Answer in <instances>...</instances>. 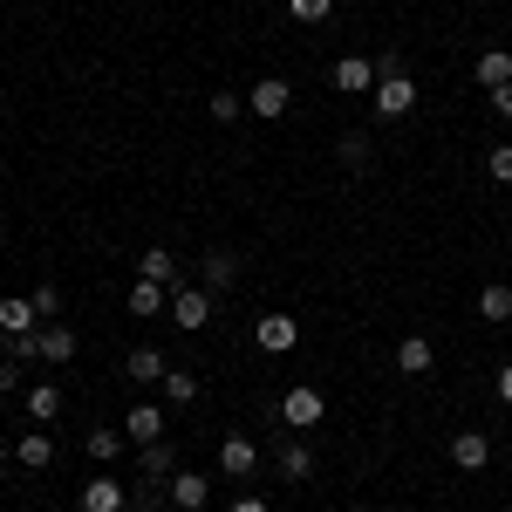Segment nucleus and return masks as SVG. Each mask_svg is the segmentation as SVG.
<instances>
[{"instance_id": "4468645a", "label": "nucleus", "mask_w": 512, "mask_h": 512, "mask_svg": "<svg viewBox=\"0 0 512 512\" xmlns=\"http://www.w3.org/2000/svg\"><path fill=\"white\" fill-rule=\"evenodd\" d=\"M396 369H403V376H431L437 369L431 335H403V342H396Z\"/></svg>"}, {"instance_id": "5701e85b", "label": "nucleus", "mask_w": 512, "mask_h": 512, "mask_svg": "<svg viewBox=\"0 0 512 512\" xmlns=\"http://www.w3.org/2000/svg\"><path fill=\"white\" fill-rule=\"evenodd\" d=\"M472 76H478V89H499V82H512V48H485Z\"/></svg>"}, {"instance_id": "393cba45", "label": "nucleus", "mask_w": 512, "mask_h": 512, "mask_svg": "<svg viewBox=\"0 0 512 512\" xmlns=\"http://www.w3.org/2000/svg\"><path fill=\"white\" fill-rule=\"evenodd\" d=\"M123 444H130V437H123L117 424H96V431L82 437V451H89V458H96V465H110V458H117Z\"/></svg>"}, {"instance_id": "7ed1b4c3", "label": "nucleus", "mask_w": 512, "mask_h": 512, "mask_svg": "<svg viewBox=\"0 0 512 512\" xmlns=\"http://www.w3.org/2000/svg\"><path fill=\"white\" fill-rule=\"evenodd\" d=\"M171 321L198 335V328H212V287H171Z\"/></svg>"}, {"instance_id": "2f4dec72", "label": "nucleus", "mask_w": 512, "mask_h": 512, "mask_svg": "<svg viewBox=\"0 0 512 512\" xmlns=\"http://www.w3.org/2000/svg\"><path fill=\"white\" fill-rule=\"evenodd\" d=\"M485 103H492V117L512 123V82H499V89H485Z\"/></svg>"}, {"instance_id": "1a4fd4ad", "label": "nucleus", "mask_w": 512, "mask_h": 512, "mask_svg": "<svg viewBox=\"0 0 512 512\" xmlns=\"http://www.w3.org/2000/svg\"><path fill=\"white\" fill-rule=\"evenodd\" d=\"M14 465H21V472H48V465H55V437L41 431V424H35V431H21V437H14Z\"/></svg>"}, {"instance_id": "b1692460", "label": "nucleus", "mask_w": 512, "mask_h": 512, "mask_svg": "<svg viewBox=\"0 0 512 512\" xmlns=\"http://www.w3.org/2000/svg\"><path fill=\"white\" fill-rule=\"evenodd\" d=\"M280 478H294V485H301V478H315V451H308L301 437H287V444H280Z\"/></svg>"}, {"instance_id": "7c9ffc66", "label": "nucleus", "mask_w": 512, "mask_h": 512, "mask_svg": "<svg viewBox=\"0 0 512 512\" xmlns=\"http://www.w3.org/2000/svg\"><path fill=\"white\" fill-rule=\"evenodd\" d=\"M485 171H492L499 185H512V144H492V158H485Z\"/></svg>"}, {"instance_id": "f8f14e48", "label": "nucleus", "mask_w": 512, "mask_h": 512, "mask_svg": "<svg viewBox=\"0 0 512 512\" xmlns=\"http://www.w3.org/2000/svg\"><path fill=\"white\" fill-rule=\"evenodd\" d=\"M123 437H130V444H158V437H164V403H130Z\"/></svg>"}, {"instance_id": "2eb2a0df", "label": "nucleus", "mask_w": 512, "mask_h": 512, "mask_svg": "<svg viewBox=\"0 0 512 512\" xmlns=\"http://www.w3.org/2000/svg\"><path fill=\"white\" fill-rule=\"evenodd\" d=\"M198 274H205V287H212V294H226V287H239V253L212 246V253L198 260Z\"/></svg>"}, {"instance_id": "cd10ccee", "label": "nucleus", "mask_w": 512, "mask_h": 512, "mask_svg": "<svg viewBox=\"0 0 512 512\" xmlns=\"http://www.w3.org/2000/svg\"><path fill=\"white\" fill-rule=\"evenodd\" d=\"M205 110H212V123H239L246 96H239V89H212V103H205Z\"/></svg>"}, {"instance_id": "f03ea898", "label": "nucleus", "mask_w": 512, "mask_h": 512, "mask_svg": "<svg viewBox=\"0 0 512 512\" xmlns=\"http://www.w3.org/2000/svg\"><path fill=\"white\" fill-rule=\"evenodd\" d=\"M321 417H328V396H321L315 383H294V390L280 396V424H287L294 437H301V431H315Z\"/></svg>"}, {"instance_id": "f257e3e1", "label": "nucleus", "mask_w": 512, "mask_h": 512, "mask_svg": "<svg viewBox=\"0 0 512 512\" xmlns=\"http://www.w3.org/2000/svg\"><path fill=\"white\" fill-rule=\"evenodd\" d=\"M369 110L383 123H396V117H410L417 110V82H410V69L396 62V55H376V89H369Z\"/></svg>"}, {"instance_id": "20e7f679", "label": "nucleus", "mask_w": 512, "mask_h": 512, "mask_svg": "<svg viewBox=\"0 0 512 512\" xmlns=\"http://www.w3.org/2000/svg\"><path fill=\"white\" fill-rule=\"evenodd\" d=\"M164 499H171V512H205L212 506V478L205 472H171L164 478Z\"/></svg>"}, {"instance_id": "72a5a7b5", "label": "nucleus", "mask_w": 512, "mask_h": 512, "mask_svg": "<svg viewBox=\"0 0 512 512\" xmlns=\"http://www.w3.org/2000/svg\"><path fill=\"white\" fill-rule=\"evenodd\" d=\"M492 390H499V403H506V410H512V355H506V362H499V376H492Z\"/></svg>"}, {"instance_id": "6e6552de", "label": "nucleus", "mask_w": 512, "mask_h": 512, "mask_svg": "<svg viewBox=\"0 0 512 512\" xmlns=\"http://www.w3.org/2000/svg\"><path fill=\"white\" fill-rule=\"evenodd\" d=\"M253 342H260L267 355H287L294 342H301V321H294V315H260V321H253Z\"/></svg>"}, {"instance_id": "c85d7f7f", "label": "nucleus", "mask_w": 512, "mask_h": 512, "mask_svg": "<svg viewBox=\"0 0 512 512\" xmlns=\"http://www.w3.org/2000/svg\"><path fill=\"white\" fill-rule=\"evenodd\" d=\"M287 14H294L301 28H321V21L335 14V0H287Z\"/></svg>"}, {"instance_id": "a211bd4d", "label": "nucleus", "mask_w": 512, "mask_h": 512, "mask_svg": "<svg viewBox=\"0 0 512 512\" xmlns=\"http://www.w3.org/2000/svg\"><path fill=\"white\" fill-rule=\"evenodd\" d=\"M478 321H492V328L512 321V287L506 280H485V287H478Z\"/></svg>"}, {"instance_id": "39448f33", "label": "nucleus", "mask_w": 512, "mask_h": 512, "mask_svg": "<svg viewBox=\"0 0 512 512\" xmlns=\"http://www.w3.org/2000/svg\"><path fill=\"white\" fill-rule=\"evenodd\" d=\"M246 110H253V117H287V110H294V82L287 76H260L253 89H246Z\"/></svg>"}, {"instance_id": "423d86ee", "label": "nucleus", "mask_w": 512, "mask_h": 512, "mask_svg": "<svg viewBox=\"0 0 512 512\" xmlns=\"http://www.w3.org/2000/svg\"><path fill=\"white\" fill-rule=\"evenodd\" d=\"M219 472H226V478H253V472H260V444H253L246 431L219 437Z\"/></svg>"}, {"instance_id": "f3484780", "label": "nucleus", "mask_w": 512, "mask_h": 512, "mask_svg": "<svg viewBox=\"0 0 512 512\" xmlns=\"http://www.w3.org/2000/svg\"><path fill=\"white\" fill-rule=\"evenodd\" d=\"M35 328H41L35 301H21V294H7V301H0V335H35Z\"/></svg>"}, {"instance_id": "ddd939ff", "label": "nucleus", "mask_w": 512, "mask_h": 512, "mask_svg": "<svg viewBox=\"0 0 512 512\" xmlns=\"http://www.w3.org/2000/svg\"><path fill=\"white\" fill-rule=\"evenodd\" d=\"M137 472H144V485H164V478L178 472V451H171V437H158V444H137Z\"/></svg>"}, {"instance_id": "0eeeda50", "label": "nucleus", "mask_w": 512, "mask_h": 512, "mask_svg": "<svg viewBox=\"0 0 512 512\" xmlns=\"http://www.w3.org/2000/svg\"><path fill=\"white\" fill-rule=\"evenodd\" d=\"M35 349H41V362H48V369L76 362V328H69V321H41V328H35Z\"/></svg>"}, {"instance_id": "412c9836", "label": "nucleus", "mask_w": 512, "mask_h": 512, "mask_svg": "<svg viewBox=\"0 0 512 512\" xmlns=\"http://www.w3.org/2000/svg\"><path fill=\"white\" fill-rule=\"evenodd\" d=\"M130 315H171V287H158V280H130Z\"/></svg>"}, {"instance_id": "c756f323", "label": "nucleus", "mask_w": 512, "mask_h": 512, "mask_svg": "<svg viewBox=\"0 0 512 512\" xmlns=\"http://www.w3.org/2000/svg\"><path fill=\"white\" fill-rule=\"evenodd\" d=\"M28 301L41 308V321H55V315H62V287H55V280H41V287L28 294Z\"/></svg>"}, {"instance_id": "9b49d317", "label": "nucleus", "mask_w": 512, "mask_h": 512, "mask_svg": "<svg viewBox=\"0 0 512 512\" xmlns=\"http://www.w3.org/2000/svg\"><path fill=\"white\" fill-rule=\"evenodd\" d=\"M451 465H458V472H485V465H492V437L485 431H458L451 437Z\"/></svg>"}, {"instance_id": "473e14b6", "label": "nucleus", "mask_w": 512, "mask_h": 512, "mask_svg": "<svg viewBox=\"0 0 512 512\" xmlns=\"http://www.w3.org/2000/svg\"><path fill=\"white\" fill-rule=\"evenodd\" d=\"M21 390V362H7V355H0V396H14Z\"/></svg>"}, {"instance_id": "9d476101", "label": "nucleus", "mask_w": 512, "mask_h": 512, "mask_svg": "<svg viewBox=\"0 0 512 512\" xmlns=\"http://www.w3.org/2000/svg\"><path fill=\"white\" fill-rule=\"evenodd\" d=\"M328 76H335V89H342V96H369V89H376V62H369V55H342Z\"/></svg>"}, {"instance_id": "aec40b11", "label": "nucleus", "mask_w": 512, "mask_h": 512, "mask_svg": "<svg viewBox=\"0 0 512 512\" xmlns=\"http://www.w3.org/2000/svg\"><path fill=\"white\" fill-rule=\"evenodd\" d=\"M158 390H164V410H192V403H198V376H192V369H164Z\"/></svg>"}, {"instance_id": "4be33fe9", "label": "nucleus", "mask_w": 512, "mask_h": 512, "mask_svg": "<svg viewBox=\"0 0 512 512\" xmlns=\"http://www.w3.org/2000/svg\"><path fill=\"white\" fill-rule=\"evenodd\" d=\"M137 280H158V287H178V260L164 246H144L137 253Z\"/></svg>"}, {"instance_id": "bb28decb", "label": "nucleus", "mask_w": 512, "mask_h": 512, "mask_svg": "<svg viewBox=\"0 0 512 512\" xmlns=\"http://www.w3.org/2000/svg\"><path fill=\"white\" fill-rule=\"evenodd\" d=\"M335 151H342V164H349V171H362V164L376 158V144H369V130H349V137H342Z\"/></svg>"}, {"instance_id": "c9c22d12", "label": "nucleus", "mask_w": 512, "mask_h": 512, "mask_svg": "<svg viewBox=\"0 0 512 512\" xmlns=\"http://www.w3.org/2000/svg\"><path fill=\"white\" fill-rule=\"evenodd\" d=\"M7 465H14V444H0V472H7Z\"/></svg>"}, {"instance_id": "f704fd0d", "label": "nucleus", "mask_w": 512, "mask_h": 512, "mask_svg": "<svg viewBox=\"0 0 512 512\" xmlns=\"http://www.w3.org/2000/svg\"><path fill=\"white\" fill-rule=\"evenodd\" d=\"M226 512H274V506H267L260 492H239V499H233V506H226Z\"/></svg>"}, {"instance_id": "dca6fc26", "label": "nucleus", "mask_w": 512, "mask_h": 512, "mask_svg": "<svg viewBox=\"0 0 512 512\" xmlns=\"http://www.w3.org/2000/svg\"><path fill=\"white\" fill-rule=\"evenodd\" d=\"M123 506H130L123 478H89V485H82V512H123Z\"/></svg>"}, {"instance_id": "6ab92c4d", "label": "nucleus", "mask_w": 512, "mask_h": 512, "mask_svg": "<svg viewBox=\"0 0 512 512\" xmlns=\"http://www.w3.org/2000/svg\"><path fill=\"white\" fill-rule=\"evenodd\" d=\"M164 369H171L164 349H130L123 355V376H130V383H164Z\"/></svg>"}, {"instance_id": "a878e982", "label": "nucleus", "mask_w": 512, "mask_h": 512, "mask_svg": "<svg viewBox=\"0 0 512 512\" xmlns=\"http://www.w3.org/2000/svg\"><path fill=\"white\" fill-rule=\"evenodd\" d=\"M55 417H62V390L55 383H35L28 390V424H55Z\"/></svg>"}]
</instances>
